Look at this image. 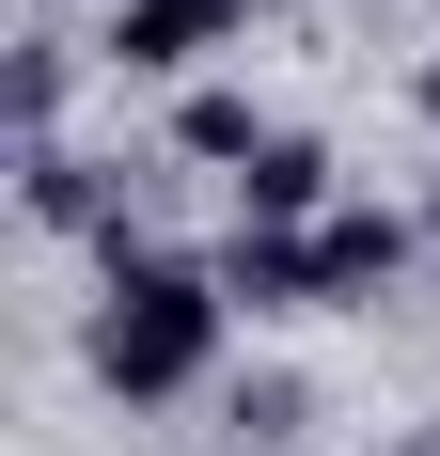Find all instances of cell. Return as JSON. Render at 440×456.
<instances>
[{
  "label": "cell",
  "instance_id": "52a82bcc",
  "mask_svg": "<svg viewBox=\"0 0 440 456\" xmlns=\"http://www.w3.org/2000/svg\"><path fill=\"white\" fill-rule=\"evenodd\" d=\"M425 110H440V47H425Z\"/></svg>",
  "mask_w": 440,
  "mask_h": 456
},
{
  "label": "cell",
  "instance_id": "6da1fadb",
  "mask_svg": "<svg viewBox=\"0 0 440 456\" xmlns=\"http://www.w3.org/2000/svg\"><path fill=\"white\" fill-rule=\"evenodd\" d=\"M220 330H236L220 268H174V252H110V299H94V378H110L126 410L189 394V378L220 362Z\"/></svg>",
  "mask_w": 440,
  "mask_h": 456
},
{
  "label": "cell",
  "instance_id": "7a4b0ae2",
  "mask_svg": "<svg viewBox=\"0 0 440 456\" xmlns=\"http://www.w3.org/2000/svg\"><path fill=\"white\" fill-rule=\"evenodd\" d=\"M220 32H236V0H110V63H126V79H174Z\"/></svg>",
  "mask_w": 440,
  "mask_h": 456
},
{
  "label": "cell",
  "instance_id": "5b68a950",
  "mask_svg": "<svg viewBox=\"0 0 440 456\" xmlns=\"http://www.w3.org/2000/svg\"><path fill=\"white\" fill-rule=\"evenodd\" d=\"M314 268H330V299H362V283L409 268V221L394 205H330V221H314Z\"/></svg>",
  "mask_w": 440,
  "mask_h": 456
},
{
  "label": "cell",
  "instance_id": "8992f818",
  "mask_svg": "<svg viewBox=\"0 0 440 456\" xmlns=\"http://www.w3.org/2000/svg\"><path fill=\"white\" fill-rule=\"evenodd\" d=\"M174 142H189V158H236V174H252V158H267V126H252V94H189V110H174Z\"/></svg>",
  "mask_w": 440,
  "mask_h": 456
},
{
  "label": "cell",
  "instance_id": "3957f363",
  "mask_svg": "<svg viewBox=\"0 0 440 456\" xmlns=\"http://www.w3.org/2000/svg\"><path fill=\"white\" fill-rule=\"evenodd\" d=\"M236 221H283V236L330 221V142H314V126H267V158L236 174Z\"/></svg>",
  "mask_w": 440,
  "mask_h": 456
},
{
  "label": "cell",
  "instance_id": "ba28073f",
  "mask_svg": "<svg viewBox=\"0 0 440 456\" xmlns=\"http://www.w3.org/2000/svg\"><path fill=\"white\" fill-rule=\"evenodd\" d=\"M236 16H252V0H236Z\"/></svg>",
  "mask_w": 440,
  "mask_h": 456
},
{
  "label": "cell",
  "instance_id": "277c9868",
  "mask_svg": "<svg viewBox=\"0 0 440 456\" xmlns=\"http://www.w3.org/2000/svg\"><path fill=\"white\" fill-rule=\"evenodd\" d=\"M220 299H252V315H299V299H330V268H314V236L236 221V252H220Z\"/></svg>",
  "mask_w": 440,
  "mask_h": 456
}]
</instances>
